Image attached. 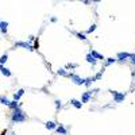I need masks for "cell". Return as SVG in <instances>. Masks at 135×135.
<instances>
[{"instance_id":"27","label":"cell","mask_w":135,"mask_h":135,"mask_svg":"<svg viewBox=\"0 0 135 135\" xmlns=\"http://www.w3.org/2000/svg\"><path fill=\"white\" fill-rule=\"evenodd\" d=\"M50 20H51L53 23H55V22H57V18H55V16H53V18L50 19Z\"/></svg>"},{"instance_id":"5","label":"cell","mask_w":135,"mask_h":135,"mask_svg":"<svg viewBox=\"0 0 135 135\" xmlns=\"http://www.w3.org/2000/svg\"><path fill=\"white\" fill-rule=\"evenodd\" d=\"M130 53H126V51H120L116 54V61H120V62H123V61H126L130 58Z\"/></svg>"},{"instance_id":"18","label":"cell","mask_w":135,"mask_h":135,"mask_svg":"<svg viewBox=\"0 0 135 135\" xmlns=\"http://www.w3.org/2000/svg\"><path fill=\"white\" fill-rule=\"evenodd\" d=\"M57 74L64 76V77H68V74H69V73L66 72V69H65V68H61V69H58V70H57Z\"/></svg>"},{"instance_id":"9","label":"cell","mask_w":135,"mask_h":135,"mask_svg":"<svg viewBox=\"0 0 135 135\" xmlns=\"http://www.w3.org/2000/svg\"><path fill=\"white\" fill-rule=\"evenodd\" d=\"M7 27H8V23H7V22L0 20V32L6 35V34H7Z\"/></svg>"},{"instance_id":"10","label":"cell","mask_w":135,"mask_h":135,"mask_svg":"<svg viewBox=\"0 0 135 135\" xmlns=\"http://www.w3.org/2000/svg\"><path fill=\"white\" fill-rule=\"evenodd\" d=\"M89 53H91V55H92L95 60H104V57L101 55V54H99V53L96 51V50H93V49H91V50H89Z\"/></svg>"},{"instance_id":"21","label":"cell","mask_w":135,"mask_h":135,"mask_svg":"<svg viewBox=\"0 0 135 135\" xmlns=\"http://www.w3.org/2000/svg\"><path fill=\"white\" fill-rule=\"evenodd\" d=\"M77 37H78V39H81V41H85L86 39V37H85V34H83V32H77L76 34Z\"/></svg>"},{"instance_id":"23","label":"cell","mask_w":135,"mask_h":135,"mask_svg":"<svg viewBox=\"0 0 135 135\" xmlns=\"http://www.w3.org/2000/svg\"><path fill=\"white\" fill-rule=\"evenodd\" d=\"M103 72H104V70L101 69L99 73H96V76H93V77H95V80H100V78H101V76H103Z\"/></svg>"},{"instance_id":"29","label":"cell","mask_w":135,"mask_h":135,"mask_svg":"<svg viewBox=\"0 0 135 135\" xmlns=\"http://www.w3.org/2000/svg\"><path fill=\"white\" fill-rule=\"evenodd\" d=\"M11 135H16V134H15V132H12V134H11Z\"/></svg>"},{"instance_id":"4","label":"cell","mask_w":135,"mask_h":135,"mask_svg":"<svg viewBox=\"0 0 135 135\" xmlns=\"http://www.w3.org/2000/svg\"><path fill=\"white\" fill-rule=\"evenodd\" d=\"M99 89H93V91H86V92L83 93V96H81V104H84V103H88V101L91 100V96H92V93L95 92H97Z\"/></svg>"},{"instance_id":"6","label":"cell","mask_w":135,"mask_h":135,"mask_svg":"<svg viewBox=\"0 0 135 135\" xmlns=\"http://www.w3.org/2000/svg\"><path fill=\"white\" fill-rule=\"evenodd\" d=\"M15 46H18V47H23V49H27V50H30V51L34 50V46L31 45V43H28V42H16V43H15Z\"/></svg>"},{"instance_id":"2","label":"cell","mask_w":135,"mask_h":135,"mask_svg":"<svg viewBox=\"0 0 135 135\" xmlns=\"http://www.w3.org/2000/svg\"><path fill=\"white\" fill-rule=\"evenodd\" d=\"M68 77H69L70 81H73V84H76V85H84L85 84V78H81L80 76H77L74 73H69Z\"/></svg>"},{"instance_id":"14","label":"cell","mask_w":135,"mask_h":135,"mask_svg":"<svg viewBox=\"0 0 135 135\" xmlns=\"http://www.w3.org/2000/svg\"><path fill=\"white\" fill-rule=\"evenodd\" d=\"M95 81H96V80H95V77H93V76H92V77H86V78H85V84H84V85H85V86H91V85L95 83Z\"/></svg>"},{"instance_id":"11","label":"cell","mask_w":135,"mask_h":135,"mask_svg":"<svg viewBox=\"0 0 135 135\" xmlns=\"http://www.w3.org/2000/svg\"><path fill=\"white\" fill-rule=\"evenodd\" d=\"M70 104L73 105L74 108H77V109H81V107H83V104H81V101L76 100V99H72V100H70Z\"/></svg>"},{"instance_id":"24","label":"cell","mask_w":135,"mask_h":135,"mask_svg":"<svg viewBox=\"0 0 135 135\" xmlns=\"http://www.w3.org/2000/svg\"><path fill=\"white\" fill-rule=\"evenodd\" d=\"M130 62H131L132 65H135V54H131V55H130Z\"/></svg>"},{"instance_id":"22","label":"cell","mask_w":135,"mask_h":135,"mask_svg":"<svg viewBox=\"0 0 135 135\" xmlns=\"http://www.w3.org/2000/svg\"><path fill=\"white\" fill-rule=\"evenodd\" d=\"M96 30V25H95V23H93V25L92 26H91L89 28H88V30H86V34H91V32H93Z\"/></svg>"},{"instance_id":"19","label":"cell","mask_w":135,"mask_h":135,"mask_svg":"<svg viewBox=\"0 0 135 135\" xmlns=\"http://www.w3.org/2000/svg\"><path fill=\"white\" fill-rule=\"evenodd\" d=\"M7 61H8V55L7 54H3L2 57H0V65L2 66H4V64H6Z\"/></svg>"},{"instance_id":"1","label":"cell","mask_w":135,"mask_h":135,"mask_svg":"<svg viewBox=\"0 0 135 135\" xmlns=\"http://www.w3.org/2000/svg\"><path fill=\"white\" fill-rule=\"evenodd\" d=\"M27 119V115L25 114V111L22 108H18L15 111H12L11 114V122L12 123H22Z\"/></svg>"},{"instance_id":"28","label":"cell","mask_w":135,"mask_h":135,"mask_svg":"<svg viewBox=\"0 0 135 135\" xmlns=\"http://www.w3.org/2000/svg\"><path fill=\"white\" fill-rule=\"evenodd\" d=\"M132 76H134V80H135V72H134V73H132Z\"/></svg>"},{"instance_id":"16","label":"cell","mask_w":135,"mask_h":135,"mask_svg":"<svg viewBox=\"0 0 135 135\" xmlns=\"http://www.w3.org/2000/svg\"><path fill=\"white\" fill-rule=\"evenodd\" d=\"M0 103H2V104H4V105H9V100H8V97H7V96L2 95V96H0Z\"/></svg>"},{"instance_id":"20","label":"cell","mask_w":135,"mask_h":135,"mask_svg":"<svg viewBox=\"0 0 135 135\" xmlns=\"http://www.w3.org/2000/svg\"><path fill=\"white\" fill-rule=\"evenodd\" d=\"M116 62V58H107V61H105V66H109L111 64H115Z\"/></svg>"},{"instance_id":"17","label":"cell","mask_w":135,"mask_h":135,"mask_svg":"<svg viewBox=\"0 0 135 135\" xmlns=\"http://www.w3.org/2000/svg\"><path fill=\"white\" fill-rule=\"evenodd\" d=\"M55 131L58 132V134H61V135H66V134H68L66 128H64V127L61 126V124H60V127H57V128H55Z\"/></svg>"},{"instance_id":"25","label":"cell","mask_w":135,"mask_h":135,"mask_svg":"<svg viewBox=\"0 0 135 135\" xmlns=\"http://www.w3.org/2000/svg\"><path fill=\"white\" fill-rule=\"evenodd\" d=\"M54 103H55V107L57 108H61V105H62V101L61 100H55Z\"/></svg>"},{"instance_id":"8","label":"cell","mask_w":135,"mask_h":135,"mask_svg":"<svg viewBox=\"0 0 135 135\" xmlns=\"http://www.w3.org/2000/svg\"><path fill=\"white\" fill-rule=\"evenodd\" d=\"M85 60H86V62H88V64H91L92 66H95L96 64H97V60H95L92 55H91V53H88V54H86V57H85Z\"/></svg>"},{"instance_id":"3","label":"cell","mask_w":135,"mask_h":135,"mask_svg":"<svg viewBox=\"0 0 135 135\" xmlns=\"http://www.w3.org/2000/svg\"><path fill=\"white\" fill-rule=\"evenodd\" d=\"M109 93L114 96L115 103H122V101L126 99V93H120V92H118V91H109Z\"/></svg>"},{"instance_id":"15","label":"cell","mask_w":135,"mask_h":135,"mask_svg":"<svg viewBox=\"0 0 135 135\" xmlns=\"http://www.w3.org/2000/svg\"><path fill=\"white\" fill-rule=\"evenodd\" d=\"M45 127H46L47 130H55V128H57V124H55L54 122H46V123H45Z\"/></svg>"},{"instance_id":"7","label":"cell","mask_w":135,"mask_h":135,"mask_svg":"<svg viewBox=\"0 0 135 135\" xmlns=\"http://www.w3.org/2000/svg\"><path fill=\"white\" fill-rule=\"evenodd\" d=\"M0 73H2L3 76H6V77H11L12 76L11 70H9L8 68H6V66H2V65H0Z\"/></svg>"},{"instance_id":"26","label":"cell","mask_w":135,"mask_h":135,"mask_svg":"<svg viewBox=\"0 0 135 135\" xmlns=\"http://www.w3.org/2000/svg\"><path fill=\"white\" fill-rule=\"evenodd\" d=\"M66 68H77V64H69V65H66Z\"/></svg>"},{"instance_id":"12","label":"cell","mask_w":135,"mask_h":135,"mask_svg":"<svg viewBox=\"0 0 135 135\" xmlns=\"http://www.w3.org/2000/svg\"><path fill=\"white\" fill-rule=\"evenodd\" d=\"M23 95H25V89H19L18 92L14 95V101H19V99H20Z\"/></svg>"},{"instance_id":"13","label":"cell","mask_w":135,"mask_h":135,"mask_svg":"<svg viewBox=\"0 0 135 135\" xmlns=\"http://www.w3.org/2000/svg\"><path fill=\"white\" fill-rule=\"evenodd\" d=\"M9 108H11L12 111H15V109H18V108H20V103H18V101H9V105H8Z\"/></svg>"}]
</instances>
